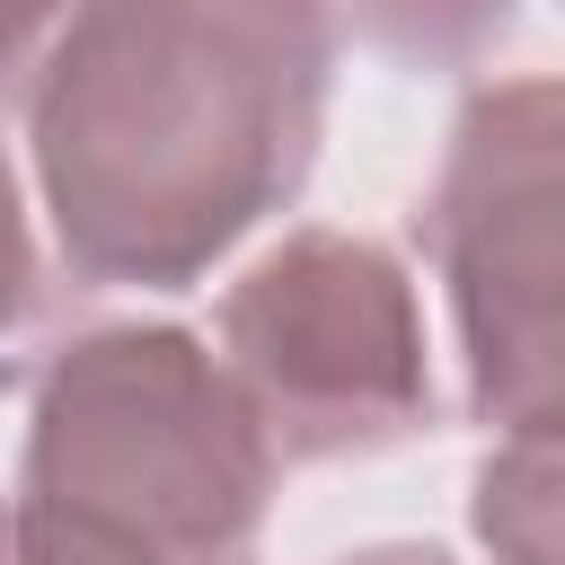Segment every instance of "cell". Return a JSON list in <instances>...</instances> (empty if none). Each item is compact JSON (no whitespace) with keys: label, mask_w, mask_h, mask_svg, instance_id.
<instances>
[{"label":"cell","mask_w":565,"mask_h":565,"mask_svg":"<svg viewBox=\"0 0 565 565\" xmlns=\"http://www.w3.org/2000/svg\"><path fill=\"white\" fill-rule=\"evenodd\" d=\"M327 79V0H62L26 71L62 265L97 291L203 282L300 194Z\"/></svg>","instance_id":"6da1fadb"},{"label":"cell","mask_w":565,"mask_h":565,"mask_svg":"<svg viewBox=\"0 0 565 565\" xmlns=\"http://www.w3.org/2000/svg\"><path fill=\"white\" fill-rule=\"evenodd\" d=\"M282 459L185 327H79L26 371L9 565H256Z\"/></svg>","instance_id":"7a4b0ae2"},{"label":"cell","mask_w":565,"mask_h":565,"mask_svg":"<svg viewBox=\"0 0 565 565\" xmlns=\"http://www.w3.org/2000/svg\"><path fill=\"white\" fill-rule=\"evenodd\" d=\"M424 247L468 415L494 441H565V71L494 79L459 106Z\"/></svg>","instance_id":"3957f363"},{"label":"cell","mask_w":565,"mask_h":565,"mask_svg":"<svg viewBox=\"0 0 565 565\" xmlns=\"http://www.w3.org/2000/svg\"><path fill=\"white\" fill-rule=\"evenodd\" d=\"M221 371L282 468L371 459L433 424L424 309L406 265L362 230H282L221 291Z\"/></svg>","instance_id":"277c9868"},{"label":"cell","mask_w":565,"mask_h":565,"mask_svg":"<svg viewBox=\"0 0 565 565\" xmlns=\"http://www.w3.org/2000/svg\"><path fill=\"white\" fill-rule=\"evenodd\" d=\"M468 521L494 565H565V441H494Z\"/></svg>","instance_id":"5b68a950"},{"label":"cell","mask_w":565,"mask_h":565,"mask_svg":"<svg viewBox=\"0 0 565 565\" xmlns=\"http://www.w3.org/2000/svg\"><path fill=\"white\" fill-rule=\"evenodd\" d=\"M335 35L371 44L380 62L406 71H468L477 53H494V35L521 18V0H327Z\"/></svg>","instance_id":"8992f818"},{"label":"cell","mask_w":565,"mask_h":565,"mask_svg":"<svg viewBox=\"0 0 565 565\" xmlns=\"http://www.w3.org/2000/svg\"><path fill=\"white\" fill-rule=\"evenodd\" d=\"M26 291H35V247H26V203H18V168H9V150H0V327L26 309Z\"/></svg>","instance_id":"52a82bcc"},{"label":"cell","mask_w":565,"mask_h":565,"mask_svg":"<svg viewBox=\"0 0 565 565\" xmlns=\"http://www.w3.org/2000/svg\"><path fill=\"white\" fill-rule=\"evenodd\" d=\"M53 18H62V0H0V88H26Z\"/></svg>","instance_id":"ba28073f"},{"label":"cell","mask_w":565,"mask_h":565,"mask_svg":"<svg viewBox=\"0 0 565 565\" xmlns=\"http://www.w3.org/2000/svg\"><path fill=\"white\" fill-rule=\"evenodd\" d=\"M335 565H459L450 547H424V539H380V547H353Z\"/></svg>","instance_id":"9c48e42d"},{"label":"cell","mask_w":565,"mask_h":565,"mask_svg":"<svg viewBox=\"0 0 565 565\" xmlns=\"http://www.w3.org/2000/svg\"><path fill=\"white\" fill-rule=\"evenodd\" d=\"M0 565H9V547H0Z\"/></svg>","instance_id":"30bf717a"}]
</instances>
